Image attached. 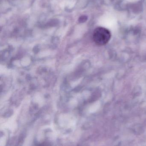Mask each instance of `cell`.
Instances as JSON below:
<instances>
[{
  "mask_svg": "<svg viewBox=\"0 0 146 146\" xmlns=\"http://www.w3.org/2000/svg\"><path fill=\"white\" fill-rule=\"evenodd\" d=\"M111 33L108 29L99 27L94 30L93 38L97 45L103 46L109 42L111 38Z\"/></svg>",
  "mask_w": 146,
  "mask_h": 146,
  "instance_id": "6da1fadb",
  "label": "cell"
}]
</instances>
